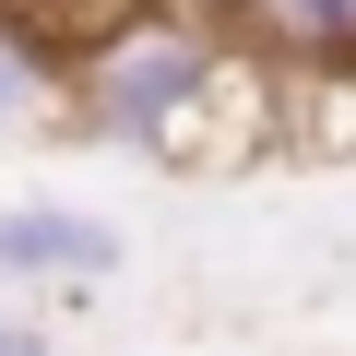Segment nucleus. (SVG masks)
I'll list each match as a JSON object with an SVG mask.
<instances>
[{
    "label": "nucleus",
    "instance_id": "f257e3e1",
    "mask_svg": "<svg viewBox=\"0 0 356 356\" xmlns=\"http://www.w3.org/2000/svg\"><path fill=\"white\" fill-rule=\"evenodd\" d=\"M226 36L191 0H119V13L60 48V131L119 143V154H191V119L226 95Z\"/></svg>",
    "mask_w": 356,
    "mask_h": 356
},
{
    "label": "nucleus",
    "instance_id": "f03ea898",
    "mask_svg": "<svg viewBox=\"0 0 356 356\" xmlns=\"http://www.w3.org/2000/svg\"><path fill=\"white\" fill-rule=\"evenodd\" d=\"M119 226L83 214V202H0V297H95L119 273Z\"/></svg>",
    "mask_w": 356,
    "mask_h": 356
},
{
    "label": "nucleus",
    "instance_id": "7ed1b4c3",
    "mask_svg": "<svg viewBox=\"0 0 356 356\" xmlns=\"http://www.w3.org/2000/svg\"><path fill=\"white\" fill-rule=\"evenodd\" d=\"M60 131V36L36 0H0V154Z\"/></svg>",
    "mask_w": 356,
    "mask_h": 356
},
{
    "label": "nucleus",
    "instance_id": "20e7f679",
    "mask_svg": "<svg viewBox=\"0 0 356 356\" xmlns=\"http://www.w3.org/2000/svg\"><path fill=\"white\" fill-rule=\"evenodd\" d=\"M261 13H273L285 36H309V48H344V36H356V0H261Z\"/></svg>",
    "mask_w": 356,
    "mask_h": 356
},
{
    "label": "nucleus",
    "instance_id": "39448f33",
    "mask_svg": "<svg viewBox=\"0 0 356 356\" xmlns=\"http://www.w3.org/2000/svg\"><path fill=\"white\" fill-rule=\"evenodd\" d=\"M0 356H60V332H48L36 309H0Z\"/></svg>",
    "mask_w": 356,
    "mask_h": 356
}]
</instances>
